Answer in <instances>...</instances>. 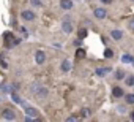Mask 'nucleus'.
I'll return each instance as SVG.
<instances>
[{
	"instance_id": "1",
	"label": "nucleus",
	"mask_w": 134,
	"mask_h": 122,
	"mask_svg": "<svg viewBox=\"0 0 134 122\" xmlns=\"http://www.w3.org/2000/svg\"><path fill=\"white\" fill-rule=\"evenodd\" d=\"M30 92L36 97L38 101H44V100L49 97V89H47L46 86H43V84H33V86L30 87Z\"/></svg>"
},
{
	"instance_id": "2",
	"label": "nucleus",
	"mask_w": 134,
	"mask_h": 122,
	"mask_svg": "<svg viewBox=\"0 0 134 122\" xmlns=\"http://www.w3.org/2000/svg\"><path fill=\"white\" fill-rule=\"evenodd\" d=\"M21 18L24 19V21H35L36 19V14H35V11L33 10H22V13H21Z\"/></svg>"
},
{
	"instance_id": "3",
	"label": "nucleus",
	"mask_w": 134,
	"mask_h": 122,
	"mask_svg": "<svg viewBox=\"0 0 134 122\" xmlns=\"http://www.w3.org/2000/svg\"><path fill=\"white\" fill-rule=\"evenodd\" d=\"M62 30H63V33L70 35V33L74 30V27H73V22H71L70 19H63V22H62Z\"/></svg>"
},
{
	"instance_id": "4",
	"label": "nucleus",
	"mask_w": 134,
	"mask_h": 122,
	"mask_svg": "<svg viewBox=\"0 0 134 122\" xmlns=\"http://www.w3.org/2000/svg\"><path fill=\"white\" fill-rule=\"evenodd\" d=\"M2 117L5 119V120H16V113L11 109V108H5L3 109V113H2Z\"/></svg>"
},
{
	"instance_id": "5",
	"label": "nucleus",
	"mask_w": 134,
	"mask_h": 122,
	"mask_svg": "<svg viewBox=\"0 0 134 122\" xmlns=\"http://www.w3.org/2000/svg\"><path fill=\"white\" fill-rule=\"evenodd\" d=\"M35 62H36L38 65H43V64L46 62V52H44L43 49H38V51L35 52Z\"/></svg>"
},
{
	"instance_id": "6",
	"label": "nucleus",
	"mask_w": 134,
	"mask_h": 122,
	"mask_svg": "<svg viewBox=\"0 0 134 122\" xmlns=\"http://www.w3.org/2000/svg\"><path fill=\"white\" fill-rule=\"evenodd\" d=\"M110 38L114 40V41H120V40H123V37H125V33H123V30H120V29H114V30H110Z\"/></svg>"
},
{
	"instance_id": "7",
	"label": "nucleus",
	"mask_w": 134,
	"mask_h": 122,
	"mask_svg": "<svg viewBox=\"0 0 134 122\" xmlns=\"http://www.w3.org/2000/svg\"><path fill=\"white\" fill-rule=\"evenodd\" d=\"M93 16H95L96 19H104V18L107 16V11H106L103 7H99V8H95V10H93Z\"/></svg>"
},
{
	"instance_id": "8",
	"label": "nucleus",
	"mask_w": 134,
	"mask_h": 122,
	"mask_svg": "<svg viewBox=\"0 0 134 122\" xmlns=\"http://www.w3.org/2000/svg\"><path fill=\"white\" fill-rule=\"evenodd\" d=\"M73 0H60V8L63 10V11H71V8H73Z\"/></svg>"
},
{
	"instance_id": "9",
	"label": "nucleus",
	"mask_w": 134,
	"mask_h": 122,
	"mask_svg": "<svg viewBox=\"0 0 134 122\" xmlns=\"http://www.w3.org/2000/svg\"><path fill=\"white\" fill-rule=\"evenodd\" d=\"M71 68H73V64H71V60L65 59L63 62H62V65H60V70H62L63 73H68V72H71Z\"/></svg>"
},
{
	"instance_id": "10",
	"label": "nucleus",
	"mask_w": 134,
	"mask_h": 122,
	"mask_svg": "<svg viewBox=\"0 0 134 122\" xmlns=\"http://www.w3.org/2000/svg\"><path fill=\"white\" fill-rule=\"evenodd\" d=\"M110 72H112V70H110L109 67H101V68H96V70H95V75L99 76V78H104V76L109 75Z\"/></svg>"
},
{
	"instance_id": "11",
	"label": "nucleus",
	"mask_w": 134,
	"mask_h": 122,
	"mask_svg": "<svg viewBox=\"0 0 134 122\" xmlns=\"http://www.w3.org/2000/svg\"><path fill=\"white\" fill-rule=\"evenodd\" d=\"M112 95H114L115 98H121V97H125V90H123L121 87L115 86V87L112 89Z\"/></svg>"
},
{
	"instance_id": "12",
	"label": "nucleus",
	"mask_w": 134,
	"mask_h": 122,
	"mask_svg": "<svg viewBox=\"0 0 134 122\" xmlns=\"http://www.w3.org/2000/svg\"><path fill=\"white\" fill-rule=\"evenodd\" d=\"M25 114L27 116H30V117H33V119H36V116H38V111L35 109V108H30V106H25Z\"/></svg>"
},
{
	"instance_id": "13",
	"label": "nucleus",
	"mask_w": 134,
	"mask_h": 122,
	"mask_svg": "<svg viewBox=\"0 0 134 122\" xmlns=\"http://www.w3.org/2000/svg\"><path fill=\"white\" fill-rule=\"evenodd\" d=\"M121 62H123V64H132L134 59H132L129 54H123V55H121Z\"/></svg>"
},
{
	"instance_id": "14",
	"label": "nucleus",
	"mask_w": 134,
	"mask_h": 122,
	"mask_svg": "<svg viewBox=\"0 0 134 122\" xmlns=\"http://www.w3.org/2000/svg\"><path fill=\"white\" fill-rule=\"evenodd\" d=\"M125 78H126V73H125L123 70H117V72H115V79L120 81V79H125Z\"/></svg>"
},
{
	"instance_id": "15",
	"label": "nucleus",
	"mask_w": 134,
	"mask_h": 122,
	"mask_svg": "<svg viewBox=\"0 0 134 122\" xmlns=\"http://www.w3.org/2000/svg\"><path fill=\"white\" fill-rule=\"evenodd\" d=\"M125 100L128 105H134V94H125Z\"/></svg>"
},
{
	"instance_id": "16",
	"label": "nucleus",
	"mask_w": 134,
	"mask_h": 122,
	"mask_svg": "<svg viewBox=\"0 0 134 122\" xmlns=\"http://www.w3.org/2000/svg\"><path fill=\"white\" fill-rule=\"evenodd\" d=\"M29 2H30V5H32L33 8H41V7H43V2H41V0H29Z\"/></svg>"
},
{
	"instance_id": "17",
	"label": "nucleus",
	"mask_w": 134,
	"mask_h": 122,
	"mask_svg": "<svg viewBox=\"0 0 134 122\" xmlns=\"http://www.w3.org/2000/svg\"><path fill=\"white\" fill-rule=\"evenodd\" d=\"M117 113L123 116V114H126V113H128V108H126L125 105H118V106H117Z\"/></svg>"
},
{
	"instance_id": "18",
	"label": "nucleus",
	"mask_w": 134,
	"mask_h": 122,
	"mask_svg": "<svg viewBox=\"0 0 134 122\" xmlns=\"http://www.w3.org/2000/svg\"><path fill=\"white\" fill-rule=\"evenodd\" d=\"M81 116H82L84 119H87V117H90V116H92V111H90L88 108H82V111H81Z\"/></svg>"
},
{
	"instance_id": "19",
	"label": "nucleus",
	"mask_w": 134,
	"mask_h": 122,
	"mask_svg": "<svg viewBox=\"0 0 134 122\" xmlns=\"http://www.w3.org/2000/svg\"><path fill=\"white\" fill-rule=\"evenodd\" d=\"M125 83H126V86H134V75H129V76H126L125 78Z\"/></svg>"
},
{
	"instance_id": "20",
	"label": "nucleus",
	"mask_w": 134,
	"mask_h": 122,
	"mask_svg": "<svg viewBox=\"0 0 134 122\" xmlns=\"http://www.w3.org/2000/svg\"><path fill=\"white\" fill-rule=\"evenodd\" d=\"M85 37H87V30L85 29H81L79 30V40H84Z\"/></svg>"
},
{
	"instance_id": "21",
	"label": "nucleus",
	"mask_w": 134,
	"mask_h": 122,
	"mask_svg": "<svg viewBox=\"0 0 134 122\" xmlns=\"http://www.w3.org/2000/svg\"><path fill=\"white\" fill-rule=\"evenodd\" d=\"M104 57H114V51L109 48V49H106L104 51Z\"/></svg>"
},
{
	"instance_id": "22",
	"label": "nucleus",
	"mask_w": 134,
	"mask_h": 122,
	"mask_svg": "<svg viewBox=\"0 0 134 122\" xmlns=\"http://www.w3.org/2000/svg\"><path fill=\"white\" fill-rule=\"evenodd\" d=\"M11 98H13V100H14L16 103H19V105H24V101H22V100H21V98H19V97L16 95V94H13V95H11Z\"/></svg>"
},
{
	"instance_id": "23",
	"label": "nucleus",
	"mask_w": 134,
	"mask_h": 122,
	"mask_svg": "<svg viewBox=\"0 0 134 122\" xmlns=\"http://www.w3.org/2000/svg\"><path fill=\"white\" fill-rule=\"evenodd\" d=\"M82 55H85V51H84L82 48H79V51H77V57H82Z\"/></svg>"
},
{
	"instance_id": "24",
	"label": "nucleus",
	"mask_w": 134,
	"mask_h": 122,
	"mask_svg": "<svg viewBox=\"0 0 134 122\" xmlns=\"http://www.w3.org/2000/svg\"><path fill=\"white\" fill-rule=\"evenodd\" d=\"M66 120H68V122H74V120H77V117H74V116H70L68 119H66Z\"/></svg>"
},
{
	"instance_id": "25",
	"label": "nucleus",
	"mask_w": 134,
	"mask_h": 122,
	"mask_svg": "<svg viewBox=\"0 0 134 122\" xmlns=\"http://www.w3.org/2000/svg\"><path fill=\"white\" fill-rule=\"evenodd\" d=\"M129 29H131V30H134V19H131V21H129Z\"/></svg>"
},
{
	"instance_id": "26",
	"label": "nucleus",
	"mask_w": 134,
	"mask_h": 122,
	"mask_svg": "<svg viewBox=\"0 0 134 122\" xmlns=\"http://www.w3.org/2000/svg\"><path fill=\"white\" fill-rule=\"evenodd\" d=\"M101 2H103L104 5H110V3H112V0H101Z\"/></svg>"
},
{
	"instance_id": "27",
	"label": "nucleus",
	"mask_w": 134,
	"mask_h": 122,
	"mask_svg": "<svg viewBox=\"0 0 134 122\" xmlns=\"http://www.w3.org/2000/svg\"><path fill=\"white\" fill-rule=\"evenodd\" d=\"M131 120H134V111L131 113Z\"/></svg>"
},
{
	"instance_id": "28",
	"label": "nucleus",
	"mask_w": 134,
	"mask_h": 122,
	"mask_svg": "<svg viewBox=\"0 0 134 122\" xmlns=\"http://www.w3.org/2000/svg\"><path fill=\"white\" fill-rule=\"evenodd\" d=\"M132 2H134V0H132Z\"/></svg>"
},
{
	"instance_id": "29",
	"label": "nucleus",
	"mask_w": 134,
	"mask_h": 122,
	"mask_svg": "<svg viewBox=\"0 0 134 122\" xmlns=\"http://www.w3.org/2000/svg\"><path fill=\"white\" fill-rule=\"evenodd\" d=\"M88 2H90V0H88Z\"/></svg>"
}]
</instances>
